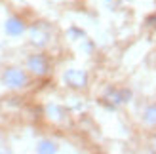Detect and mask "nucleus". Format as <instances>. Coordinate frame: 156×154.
Returning a JSON list of instances; mask_svg holds the SVG:
<instances>
[{
  "mask_svg": "<svg viewBox=\"0 0 156 154\" xmlns=\"http://www.w3.org/2000/svg\"><path fill=\"white\" fill-rule=\"evenodd\" d=\"M6 30L10 34H21L23 33V23L19 19H10L6 23Z\"/></svg>",
  "mask_w": 156,
  "mask_h": 154,
  "instance_id": "obj_3",
  "label": "nucleus"
},
{
  "mask_svg": "<svg viewBox=\"0 0 156 154\" xmlns=\"http://www.w3.org/2000/svg\"><path fill=\"white\" fill-rule=\"evenodd\" d=\"M4 80H6V84H10V86L19 88V86L25 84V74L19 72V71H8L6 76H4Z\"/></svg>",
  "mask_w": 156,
  "mask_h": 154,
  "instance_id": "obj_1",
  "label": "nucleus"
},
{
  "mask_svg": "<svg viewBox=\"0 0 156 154\" xmlns=\"http://www.w3.org/2000/svg\"><path fill=\"white\" fill-rule=\"evenodd\" d=\"M29 67L33 72H38V74H44L46 72V61L42 55H34L33 59L29 61Z\"/></svg>",
  "mask_w": 156,
  "mask_h": 154,
  "instance_id": "obj_2",
  "label": "nucleus"
},
{
  "mask_svg": "<svg viewBox=\"0 0 156 154\" xmlns=\"http://www.w3.org/2000/svg\"><path fill=\"white\" fill-rule=\"evenodd\" d=\"M38 150H40V152H55V147H53L51 143H42Z\"/></svg>",
  "mask_w": 156,
  "mask_h": 154,
  "instance_id": "obj_4",
  "label": "nucleus"
}]
</instances>
